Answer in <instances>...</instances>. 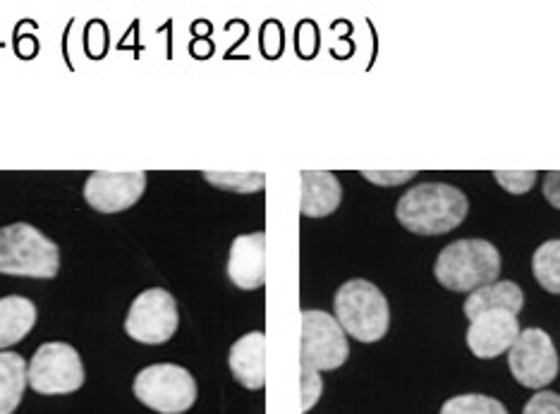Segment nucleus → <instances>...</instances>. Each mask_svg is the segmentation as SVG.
<instances>
[{"mask_svg":"<svg viewBox=\"0 0 560 414\" xmlns=\"http://www.w3.org/2000/svg\"><path fill=\"white\" fill-rule=\"evenodd\" d=\"M469 202L460 187L424 182L407 190L396 206V218L412 235H445L467 218Z\"/></svg>","mask_w":560,"mask_h":414,"instance_id":"obj_1","label":"nucleus"},{"mask_svg":"<svg viewBox=\"0 0 560 414\" xmlns=\"http://www.w3.org/2000/svg\"><path fill=\"white\" fill-rule=\"evenodd\" d=\"M434 275L445 291L475 293L501 275V252L479 237L455 240L441 249Z\"/></svg>","mask_w":560,"mask_h":414,"instance_id":"obj_2","label":"nucleus"},{"mask_svg":"<svg viewBox=\"0 0 560 414\" xmlns=\"http://www.w3.org/2000/svg\"><path fill=\"white\" fill-rule=\"evenodd\" d=\"M60 271V249L54 240L30 223H12L0 228V273L20 279H56Z\"/></svg>","mask_w":560,"mask_h":414,"instance_id":"obj_3","label":"nucleus"},{"mask_svg":"<svg viewBox=\"0 0 560 414\" xmlns=\"http://www.w3.org/2000/svg\"><path fill=\"white\" fill-rule=\"evenodd\" d=\"M336 319L346 335L360 343H378L388 333L390 309L388 299L374 283L352 279L342 283L334 299Z\"/></svg>","mask_w":560,"mask_h":414,"instance_id":"obj_4","label":"nucleus"},{"mask_svg":"<svg viewBox=\"0 0 560 414\" xmlns=\"http://www.w3.org/2000/svg\"><path fill=\"white\" fill-rule=\"evenodd\" d=\"M137 400L159 414H183L197 403V381L177 364H151L135 376Z\"/></svg>","mask_w":560,"mask_h":414,"instance_id":"obj_5","label":"nucleus"},{"mask_svg":"<svg viewBox=\"0 0 560 414\" xmlns=\"http://www.w3.org/2000/svg\"><path fill=\"white\" fill-rule=\"evenodd\" d=\"M30 386L42 395H70L84 386V364L68 343H44L27 367Z\"/></svg>","mask_w":560,"mask_h":414,"instance_id":"obj_6","label":"nucleus"},{"mask_svg":"<svg viewBox=\"0 0 560 414\" xmlns=\"http://www.w3.org/2000/svg\"><path fill=\"white\" fill-rule=\"evenodd\" d=\"M348 357V335L340 329L338 319L319 309H304L300 362L316 371H334L340 369Z\"/></svg>","mask_w":560,"mask_h":414,"instance_id":"obj_7","label":"nucleus"},{"mask_svg":"<svg viewBox=\"0 0 560 414\" xmlns=\"http://www.w3.org/2000/svg\"><path fill=\"white\" fill-rule=\"evenodd\" d=\"M177 303L163 287H151L139 295L125 319V333L142 345L168 343L177 331Z\"/></svg>","mask_w":560,"mask_h":414,"instance_id":"obj_8","label":"nucleus"},{"mask_svg":"<svg viewBox=\"0 0 560 414\" xmlns=\"http://www.w3.org/2000/svg\"><path fill=\"white\" fill-rule=\"evenodd\" d=\"M508 367L520 386L534 388V391L553 383L560 362L551 335L541 329L522 331L513 347L508 350Z\"/></svg>","mask_w":560,"mask_h":414,"instance_id":"obj_9","label":"nucleus"},{"mask_svg":"<svg viewBox=\"0 0 560 414\" xmlns=\"http://www.w3.org/2000/svg\"><path fill=\"white\" fill-rule=\"evenodd\" d=\"M147 192V173L98 170L86 178L84 199L98 213H120L135 206Z\"/></svg>","mask_w":560,"mask_h":414,"instance_id":"obj_10","label":"nucleus"},{"mask_svg":"<svg viewBox=\"0 0 560 414\" xmlns=\"http://www.w3.org/2000/svg\"><path fill=\"white\" fill-rule=\"evenodd\" d=\"M517 314L505 309H491L479 314L469 321L467 329V347L479 359H493L513 347L520 335Z\"/></svg>","mask_w":560,"mask_h":414,"instance_id":"obj_11","label":"nucleus"},{"mask_svg":"<svg viewBox=\"0 0 560 414\" xmlns=\"http://www.w3.org/2000/svg\"><path fill=\"white\" fill-rule=\"evenodd\" d=\"M228 279L240 291H259L266 283V235H240L231 245Z\"/></svg>","mask_w":560,"mask_h":414,"instance_id":"obj_12","label":"nucleus"},{"mask_svg":"<svg viewBox=\"0 0 560 414\" xmlns=\"http://www.w3.org/2000/svg\"><path fill=\"white\" fill-rule=\"evenodd\" d=\"M228 364L240 386L249 391H261L266 386V335L261 331H252L233 343Z\"/></svg>","mask_w":560,"mask_h":414,"instance_id":"obj_13","label":"nucleus"},{"mask_svg":"<svg viewBox=\"0 0 560 414\" xmlns=\"http://www.w3.org/2000/svg\"><path fill=\"white\" fill-rule=\"evenodd\" d=\"M342 202V185L328 170H304L302 173V197L300 213L307 218L330 216Z\"/></svg>","mask_w":560,"mask_h":414,"instance_id":"obj_14","label":"nucleus"},{"mask_svg":"<svg viewBox=\"0 0 560 414\" xmlns=\"http://www.w3.org/2000/svg\"><path fill=\"white\" fill-rule=\"evenodd\" d=\"M36 305L30 297H0V350L18 345L36 326Z\"/></svg>","mask_w":560,"mask_h":414,"instance_id":"obj_15","label":"nucleus"},{"mask_svg":"<svg viewBox=\"0 0 560 414\" xmlns=\"http://www.w3.org/2000/svg\"><path fill=\"white\" fill-rule=\"evenodd\" d=\"M522 307H525V293H522V287L513 281H495L491 285L479 287L475 293H469L463 311L465 317L472 321L483 311L505 309V311L520 314Z\"/></svg>","mask_w":560,"mask_h":414,"instance_id":"obj_16","label":"nucleus"},{"mask_svg":"<svg viewBox=\"0 0 560 414\" xmlns=\"http://www.w3.org/2000/svg\"><path fill=\"white\" fill-rule=\"evenodd\" d=\"M27 367L22 355L18 353H0V414L18 412L24 388L30 386Z\"/></svg>","mask_w":560,"mask_h":414,"instance_id":"obj_17","label":"nucleus"},{"mask_svg":"<svg viewBox=\"0 0 560 414\" xmlns=\"http://www.w3.org/2000/svg\"><path fill=\"white\" fill-rule=\"evenodd\" d=\"M532 273L546 293L560 295V240H549L532 257Z\"/></svg>","mask_w":560,"mask_h":414,"instance_id":"obj_18","label":"nucleus"},{"mask_svg":"<svg viewBox=\"0 0 560 414\" xmlns=\"http://www.w3.org/2000/svg\"><path fill=\"white\" fill-rule=\"evenodd\" d=\"M203 180L213 187H219V190L235 192V194H254V192H261L266 187L264 173H213V170H207L203 173Z\"/></svg>","mask_w":560,"mask_h":414,"instance_id":"obj_19","label":"nucleus"},{"mask_svg":"<svg viewBox=\"0 0 560 414\" xmlns=\"http://www.w3.org/2000/svg\"><path fill=\"white\" fill-rule=\"evenodd\" d=\"M441 414H508V410L501 400L469 393V395H455L451 400H445Z\"/></svg>","mask_w":560,"mask_h":414,"instance_id":"obj_20","label":"nucleus"},{"mask_svg":"<svg viewBox=\"0 0 560 414\" xmlns=\"http://www.w3.org/2000/svg\"><path fill=\"white\" fill-rule=\"evenodd\" d=\"M300 393H302V414H307L322 400V393H324L322 371H316V369L307 367V364H302V369H300Z\"/></svg>","mask_w":560,"mask_h":414,"instance_id":"obj_21","label":"nucleus"},{"mask_svg":"<svg viewBox=\"0 0 560 414\" xmlns=\"http://www.w3.org/2000/svg\"><path fill=\"white\" fill-rule=\"evenodd\" d=\"M495 182H499L505 192L511 194H527L539 180L537 170H495Z\"/></svg>","mask_w":560,"mask_h":414,"instance_id":"obj_22","label":"nucleus"},{"mask_svg":"<svg viewBox=\"0 0 560 414\" xmlns=\"http://www.w3.org/2000/svg\"><path fill=\"white\" fill-rule=\"evenodd\" d=\"M362 178L378 187H398L417 178V170H362Z\"/></svg>","mask_w":560,"mask_h":414,"instance_id":"obj_23","label":"nucleus"},{"mask_svg":"<svg viewBox=\"0 0 560 414\" xmlns=\"http://www.w3.org/2000/svg\"><path fill=\"white\" fill-rule=\"evenodd\" d=\"M522 414H560V395L551 391L534 393Z\"/></svg>","mask_w":560,"mask_h":414,"instance_id":"obj_24","label":"nucleus"},{"mask_svg":"<svg viewBox=\"0 0 560 414\" xmlns=\"http://www.w3.org/2000/svg\"><path fill=\"white\" fill-rule=\"evenodd\" d=\"M544 197L546 202H549L553 209H560V170H551L544 175Z\"/></svg>","mask_w":560,"mask_h":414,"instance_id":"obj_25","label":"nucleus"}]
</instances>
